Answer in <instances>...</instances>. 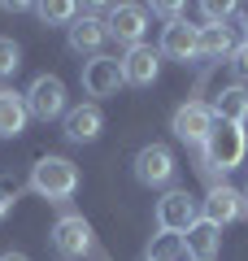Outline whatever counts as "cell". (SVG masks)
<instances>
[{"label":"cell","mask_w":248,"mask_h":261,"mask_svg":"<svg viewBox=\"0 0 248 261\" xmlns=\"http://www.w3.org/2000/svg\"><path fill=\"white\" fill-rule=\"evenodd\" d=\"M231 53H235V35H231V27H201L196 57H205V61H218V57H231Z\"/></svg>","instance_id":"cell-18"},{"label":"cell","mask_w":248,"mask_h":261,"mask_svg":"<svg viewBox=\"0 0 248 261\" xmlns=\"http://www.w3.org/2000/svg\"><path fill=\"white\" fill-rule=\"evenodd\" d=\"M231 57H235V70H239V74L248 79V39H239V44H235V53H231Z\"/></svg>","instance_id":"cell-23"},{"label":"cell","mask_w":248,"mask_h":261,"mask_svg":"<svg viewBox=\"0 0 248 261\" xmlns=\"http://www.w3.org/2000/svg\"><path fill=\"white\" fill-rule=\"evenodd\" d=\"M144 31H148V13L139 9V5H113L109 18H105V35L118 39V44H127V48L144 44Z\"/></svg>","instance_id":"cell-7"},{"label":"cell","mask_w":248,"mask_h":261,"mask_svg":"<svg viewBox=\"0 0 248 261\" xmlns=\"http://www.w3.org/2000/svg\"><path fill=\"white\" fill-rule=\"evenodd\" d=\"M53 248L61 257H87L92 252V222L83 214H65L53 226Z\"/></svg>","instance_id":"cell-5"},{"label":"cell","mask_w":248,"mask_h":261,"mask_svg":"<svg viewBox=\"0 0 248 261\" xmlns=\"http://www.w3.org/2000/svg\"><path fill=\"white\" fill-rule=\"evenodd\" d=\"M101 5H92V9H83L79 18L70 22V48L79 57H101V44L109 35H105V22H101Z\"/></svg>","instance_id":"cell-8"},{"label":"cell","mask_w":248,"mask_h":261,"mask_svg":"<svg viewBox=\"0 0 248 261\" xmlns=\"http://www.w3.org/2000/svg\"><path fill=\"white\" fill-rule=\"evenodd\" d=\"M135 178L144 187H165L170 178H175V152L165 148V144H148V148H139L135 157Z\"/></svg>","instance_id":"cell-9"},{"label":"cell","mask_w":248,"mask_h":261,"mask_svg":"<svg viewBox=\"0 0 248 261\" xmlns=\"http://www.w3.org/2000/svg\"><path fill=\"white\" fill-rule=\"evenodd\" d=\"M31 192L44 200H70L79 192V166L65 157H39L31 166Z\"/></svg>","instance_id":"cell-1"},{"label":"cell","mask_w":248,"mask_h":261,"mask_svg":"<svg viewBox=\"0 0 248 261\" xmlns=\"http://www.w3.org/2000/svg\"><path fill=\"white\" fill-rule=\"evenodd\" d=\"M183 235H175V231H157L153 240H148V252H144V261H179L183 257Z\"/></svg>","instance_id":"cell-19"},{"label":"cell","mask_w":248,"mask_h":261,"mask_svg":"<svg viewBox=\"0 0 248 261\" xmlns=\"http://www.w3.org/2000/svg\"><path fill=\"white\" fill-rule=\"evenodd\" d=\"M153 13H157V18H165V22H175V18H183V5H170V0H161V5H153Z\"/></svg>","instance_id":"cell-22"},{"label":"cell","mask_w":248,"mask_h":261,"mask_svg":"<svg viewBox=\"0 0 248 261\" xmlns=\"http://www.w3.org/2000/svg\"><path fill=\"white\" fill-rule=\"evenodd\" d=\"M170 130H175L183 144H205L213 130V109L205 100H187L175 109V122H170Z\"/></svg>","instance_id":"cell-6"},{"label":"cell","mask_w":248,"mask_h":261,"mask_svg":"<svg viewBox=\"0 0 248 261\" xmlns=\"http://www.w3.org/2000/svg\"><path fill=\"white\" fill-rule=\"evenodd\" d=\"M0 261H31L27 252H0Z\"/></svg>","instance_id":"cell-25"},{"label":"cell","mask_w":248,"mask_h":261,"mask_svg":"<svg viewBox=\"0 0 248 261\" xmlns=\"http://www.w3.org/2000/svg\"><path fill=\"white\" fill-rule=\"evenodd\" d=\"M205 148V161H209L213 170H235V166H244V157H248V135H244V126H235V122H218L213 118V130H209V140L201 144Z\"/></svg>","instance_id":"cell-2"},{"label":"cell","mask_w":248,"mask_h":261,"mask_svg":"<svg viewBox=\"0 0 248 261\" xmlns=\"http://www.w3.org/2000/svg\"><path fill=\"white\" fill-rule=\"evenodd\" d=\"M157 74H161V53L157 48H148V44L127 48V57H122V83L148 87V83H157Z\"/></svg>","instance_id":"cell-10"},{"label":"cell","mask_w":248,"mask_h":261,"mask_svg":"<svg viewBox=\"0 0 248 261\" xmlns=\"http://www.w3.org/2000/svg\"><path fill=\"white\" fill-rule=\"evenodd\" d=\"M22 65V48L13 44L9 35H0V79H13Z\"/></svg>","instance_id":"cell-20"},{"label":"cell","mask_w":248,"mask_h":261,"mask_svg":"<svg viewBox=\"0 0 248 261\" xmlns=\"http://www.w3.org/2000/svg\"><path fill=\"white\" fill-rule=\"evenodd\" d=\"M196 39H201V27H192L187 18H175V22H165V31H161V53L175 57V61H192Z\"/></svg>","instance_id":"cell-14"},{"label":"cell","mask_w":248,"mask_h":261,"mask_svg":"<svg viewBox=\"0 0 248 261\" xmlns=\"http://www.w3.org/2000/svg\"><path fill=\"white\" fill-rule=\"evenodd\" d=\"M27 100V113L35 122H53V118H65V83L57 74H39L35 83L22 92Z\"/></svg>","instance_id":"cell-3"},{"label":"cell","mask_w":248,"mask_h":261,"mask_svg":"<svg viewBox=\"0 0 248 261\" xmlns=\"http://www.w3.org/2000/svg\"><path fill=\"white\" fill-rule=\"evenodd\" d=\"M239 13H244V39H248V5H244V9H239Z\"/></svg>","instance_id":"cell-26"},{"label":"cell","mask_w":248,"mask_h":261,"mask_svg":"<svg viewBox=\"0 0 248 261\" xmlns=\"http://www.w3.org/2000/svg\"><path fill=\"white\" fill-rule=\"evenodd\" d=\"M239 196H244V209H248V187H244V192H239Z\"/></svg>","instance_id":"cell-27"},{"label":"cell","mask_w":248,"mask_h":261,"mask_svg":"<svg viewBox=\"0 0 248 261\" xmlns=\"http://www.w3.org/2000/svg\"><path fill=\"white\" fill-rule=\"evenodd\" d=\"M209 109H213L218 122H235V126H244V122H248V92H244V87H222L218 100H213Z\"/></svg>","instance_id":"cell-17"},{"label":"cell","mask_w":248,"mask_h":261,"mask_svg":"<svg viewBox=\"0 0 248 261\" xmlns=\"http://www.w3.org/2000/svg\"><path fill=\"white\" fill-rule=\"evenodd\" d=\"M13 200H18V196H13L9 187H0V222H5V218L13 214Z\"/></svg>","instance_id":"cell-24"},{"label":"cell","mask_w":248,"mask_h":261,"mask_svg":"<svg viewBox=\"0 0 248 261\" xmlns=\"http://www.w3.org/2000/svg\"><path fill=\"white\" fill-rule=\"evenodd\" d=\"M39 18L44 22H74L79 18V9H74V5H65V0H53V5H39Z\"/></svg>","instance_id":"cell-21"},{"label":"cell","mask_w":248,"mask_h":261,"mask_svg":"<svg viewBox=\"0 0 248 261\" xmlns=\"http://www.w3.org/2000/svg\"><path fill=\"white\" fill-rule=\"evenodd\" d=\"M183 248L192 252L196 261H218V248H222V231L213 222H205V218H196L192 226H187L183 235Z\"/></svg>","instance_id":"cell-16"},{"label":"cell","mask_w":248,"mask_h":261,"mask_svg":"<svg viewBox=\"0 0 248 261\" xmlns=\"http://www.w3.org/2000/svg\"><path fill=\"white\" fill-rule=\"evenodd\" d=\"M239 214H244V196H239L235 187H227V183H213L209 196H205V222H213L222 231V226L235 222Z\"/></svg>","instance_id":"cell-13"},{"label":"cell","mask_w":248,"mask_h":261,"mask_svg":"<svg viewBox=\"0 0 248 261\" xmlns=\"http://www.w3.org/2000/svg\"><path fill=\"white\" fill-rule=\"evenodd\" d=\"M27 122H31V113H27L22 92L0 87V140H18L22 130H27Z\"/></svg>","instance_id":"cell-15"},{"label":"cell","mask_w":248,"mask_h":261,"mask_svg":"<svg viewBox=\"0 0 248 261\" xmlns=\"http://www.w3.org/2000/svg\"><path fill=\"white\" fill-rule=\"evenodd\" d=\"M196 200L187 187H175L157 200V231H175V235H187V226L196 222Z\"/></svg>","instance_id":"cell-4"},{"label":"cell","mask_w":248,"mask_h":261,"mask_svg":"<svg viewBox=\"0 0 248 261\" xmlns=\"http://www.w3.org/2000/svg\"><path fill=\"white\" fill-rule=\"evenodd\" d=\"M83 87H87V96H118L122 87V61L118 57H92V61L83 65Z\"/></svg>","instance_id":"cell-11"},{"label":"cell","mask_w":248,"mask_h":261,"mask_svg":"<svg viewBox=\"0 0 248 261\" xmlns=\"http://www.w3.org/2000/svg\"><path fill=\"white\" fill-rule=\"evenodd\" d=\"M101 126H105V113H101L96 100L65 109V140L70 144H92L96 135H101Z\"/></svg>","instance_id":"cell-12"}]
</instances>
